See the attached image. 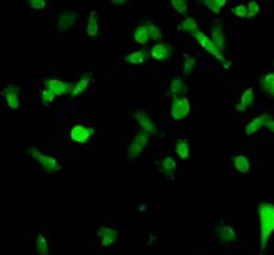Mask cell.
<instances>
[{"label":"cell","mask_w":274,"mask_h":255,"mask_svg":"<svg viewBox=\"0 0 274 255\" xmlns=\"http://www.w3.org/2000/svg\"><path fill=\"white\" fill-rule=\"evenodd\" d=\"M257 211L261 227V252H266L269 236L274 233V202H261Z\"/></svg>","instance_id":"obj_1"},{"label":"cell","mask_w":274,"mask_h":255,"mask_svg":"<svg viewBox=\"0 0 274 255\" xmlns=\"http://www.w3.org/2000/svg\"><path fill=\"white\" fill-rule=\"evenodd\" d=\"M192 36H194V39L199 43V46L205 48V50L208 51V53L211 55V57H214V58H216V60H220L221 63H225V66H228V63H227V58H225V55L221 53V51L218 50L216 46H214V43L211 41L210 36H206L205 32H201V31L194 32V34H192Z\"/></svg>","instance_id":"obj_2"},{"label":"cell","mask_w":274,"mask_h":255,"mask_svg":"<svg viewBox=\"0 0 274 255\" xmlns=\"http://www.w3.org/2000/svg\"><path fill=\"white\" fill-rule=\"evenodd\" d=\"M148 138H150V135L145 131H138L135 136H133L131 143H129V148H128V158H136L140 153H142L143 150H145L147 143H148Z\"/></svg>","instance_id":"obj_3"},{"label":"cell","mask_w":274,"mask_h":255,"mask_svg":"<svg viewBox=\"0 0 274 255\" xmlns=\"http://www.w3.org/2000/svg\"><path fill=\"white\" fill-rule=\"evenodd\" d=\"M189 111H191V104H189V101H187L186 97L174 99L172 106H170V114H172V117L176 121L186 119L187 114H189Z\"/></svg>","instance_id":"obj_4"},{"label":"cell","mask_w":274,"mask_h":255,"mask_svg":"<svg viewBox=\"0 0 274 255\" xmlns=\"http://www.w3.org/2000/svg\"><path fill=\"white\" fill-rule=\"evenodd\" d=\"M31 157L34 158V160L38 162V164L41 165V167L46 170L48 173L55 172V170H60V167H58V164H57V160H55L53 157H50V155L43 153L41 150L31 148Z\"/></svg>","instance_id":"obj_5"},{"label":"cell","mask_w":274,"mask_h":255,"mask_svg":"<svg viewBox=\"0 0 274 255\" xmlns=\"http://www.w3.org/2000/svg\"><path fill=\"white\" fill-rule=\"evenodd\" d=\"M92 135H94V128L84 126V124H75V126L70 129V140L79 143V145H85L91 140Z\"/></svg>","instance_id":"obj_6"},{"label":"cell","mask_w":274,"mask_h":255,"mask_svg":"<svg viewBox=\"0 0 274 255\" xmlns=\"http://www.w3.org/2000/svg\"><path fill=\"white\" fill-rule=\"evenodd\" d=\"M44 87H46L48 90L53 92L57 97L68 94V92L72 94V90H73V85L72 84L63 82V80H58V79H48V80H44Z\"/></svg>","instance_id":"obj_7"},{"label":"cell","mask_w":274,"mask_h":255,"mask_svg":"<svg viewBox=\"0 0 274 255\" xmlns=\"http://www.w3.org/2000/svg\"><path fill=\"white\" fill-rule=\"evenodd\" d=\"M133 119L138 121V124L142 126V129L148 135H157V126H155V123L152 121V117L148 116L145 111H136V113L131 114Z\"/></svg>","instance_id":"obj_8"},{"label":"cell","mask_w":274,"mask_h":255,"mask_svg":"<svg viewBox=\"0 0 274 255\" xmlns=\"http://www.w3.org/2000/svg\"><path fill=\"white\" fill-rule=\"evenodd\" d=\"M174 50L172 46H170L169 43H157L153 48H152L150 55L152 58H153L155 61H164V60H169L170 57H172Z\"/></svg>","instance_id":"obj_9"},{"label":"cell","mask_w":274,"mask_h":255,"mask_svg":"<svg viewBox=\"0 0 274 255\" xmlns=\"http://www.w3.org/2000/svg\"><path fill=\"white\" fill-rule=\"evenodd\" d=\"M271 119H273V116H271L269 113H266V114H262V116L255 117V119H252V121H250V123L245 126V135H247V136L255 135V133H257L261 128H266V124H268Z\"/></svg>","instance_id":"obj_10"},{"label":"cell","mask_w":274,"mask_h":255,"mask_svg":"<svg viewBox=\"0 0 274 255\" xmlns=\"http://www.w3.org/2000/svg\"><path fill=\"white\" fill-rule=\"evenodd\" d=\"M211 41L214 43V46L223 53L227 50V41H225V31H223V26L220 24H213L211 26Z\"/></svg>","instance_id":"obj_11"},{"label":"cell","mask_w":274,"mask_h":255,"mask_svg":"<svg viewBox=\"0 0 274 255\" xmlns=\"http://www.w3.org/2000/svg\"><path fill=\"white\" fill-rule=\"evenodd\" d=\"M214 235H216V238L220 240L223 245H232V243H235V240H237V233H235V230L230 227H220L218 228L216 231H214Z\"/></svg>","instance_id":"obj_12"},{"label":"cell","mask_w":274,"mask_h":255,"mask_svg":"<svg viewBox=\"0 0 274 255\" xmlns=\"http://www.w3.org/2000/svg\"><path fill=\"white\" fill-rule=\"evenodd\" d=\"M97 236H99V238H101L102 247H111L114 242H116V238H118V231H116V230H113V228H106V227H102V228H99V230H97Z\"/></svg>","instance_id":"obj_13"},{"label":"cell","mask_w":274,"mask_h":255,"mask_svg":"<svg viewBox=\"0 0 274 255\" xmlns=\"http://www.w3.org/2000/svg\"><path fill=\"white\" fill-rule=\"evenodd\" d=\"M3 95H5V101H7V104H9L10 109H17V107H19V104H21L19 102V87L7 85Z\"/></svg>","instance_id":"obj_14"},{"label":"cell","mask_w":274,"mask_h":255,"mask_svg":"<svg viewBox=\"0 0 274 255\" xmlns=\"http://www.w3.org/2000/svg\"><path fill=\"white\" fill-rule=\"evenodd\" d=\"M75 21H77V16H75V14H72V12H65V14H61L60 19H58V22H57L58 31H60V32L68 31V29L72 28L73 24H75Z\"/></svg>","instance_id":"obj_15"},{"label":"cell","mask_w":274,"mask_h":255,"mask_svg":"<svg viewBox=\"0 0 274 255\" xmlns=\"http://www.w3.org/2000/svg\"><path fill=\"white\" fill-rule=\"evenodd\" d=\"M252 104H254V90L249 87L242 94V97H240V102L237 104V111H240V113H245V111L249 109Z\"/></svg>","instance_id":"obj_16"},{"label":"cell","mask_w":274,"mask_h":255,"mask_svg":"<svg viewBox=\"0 0 274 255\" xmlns=\"http://www.w3.org/2000/svg\"><path fill=\"white\" fill-rule=\"evenodd\" d=\"M99 34V12L92 10L89 16V24H87V36L89 38H95Z\"/></svg>","instance_id":"obj_17"},{"label":"cell","mask_w":274,"mask_h":255,"mask_svg":"<svg viewBox=\"0 0 274 255\" xmlns=\"http://www.w3.org/2000/svg\"><path fill=\"white\" fill-rule=\"evenodd\" d=\"M259 87L266 92L268 95H271L274 92V73H266L259 79Z\"/></svg>","instance_id":"obj_18"},{"label":"cell","mask_w":274,"mask_h":255,"mask_svg":"<svg viewBox=\"0 0 274 255\" xmlns=\"http://www.w3.org/2000/svg\"><path fill=\"white\" fill-rule=\"evenodd\" d=\"M233 167H235V170H239L240 173H247L250 170L249 158H247L245 155H237V157L233 158Z\"/></svg>","instance_id":"obj_19"},{"label":"cell","mask_w":274,"mask_h":255,"mask_svg":"<svg viewBox=\"0 0 274 255\" xmlns=\"http://www.w3.org/2000/svg\"><path fill=\"white\" fill-rule=\"evenodd\" d=\"M133 39L140 44H147L148 41H150V34H148L147 24H142L135 29V32H133Z\"/></svg>","instance_id":"obj_20"},{"label":"cell","mask_w":274,"mask_h":255,"mask_svg":"<svg viewBox=\"0 0 274 255\" xmlns=\"http://www.w3.org/2000/svg\"><path fill=\"white\" fill-rule=\"evenodd\" d=\"M147 58H148L147 51H131L126 57V61L129 65H142L147 61Z\"/></svg>","instance_id":"obj_21"},{"label":"cell","mask_w":274,"mask_h":255,"mask_svg":"<svg viewBox=\"0 0 274 255\" xmlns=\"http://www.w3.org/2000/svg\"><path fill=\"white\" fill-rule=\"evenodd\" d=\"M158 169H160L162 173H165L167 177H174V170H176V160L174 158H164V160L158 164Z\"/></svg>","instance_id":"obj_22"},{"label":"cell","mask_w":274,"mask_h":255,"mask_svg":"<svg viewBox=\"0 0 274 255\" xmlns=\"http://www.w3.org/2000/svg\"><path fill=\"white\" fill-rule=\"evenodd\" d=\"M176 153L179 155V158H183V160H187L189 158V143L186 142V140H177L176 143Z\"/></svg>","instance_id":"obj_23"},{"label":"cell","mask_w":274,"mask_h":255,"mask_svg":"<svg viewBox=\"0 0 274 255\" xmlns=\"http://www.w3.org/2000/svg\"><path fill=\"white\" fill-rule=\"evenodd\" d=\"M170 95H184L186 94V84L183 82L181 79H174L172 82H170Z\"/></svg>","instance_id":"obj_24"},{"label":"cell","mask_w":274,"mask_h":255,"mask_svg":"<svg viewBox=\"0 0 274 255\" xmlns=\"http://www.w3.org/2000/svg\"><path fill=\"white\" fill-rule=\"evenodd\" d=\"M89 82H91V77H89V75L82 77V79H80L79 82H77L75 85H73L72 95H80V94H84V92H85V88L89 87Z\"/></svg>","instance_id":"obj_25"},{"label":"cell","mask_w":274,"mask_h":255,"mask_svg":"<svg viewBox=\"0 0 274 255\" xmlns=\"http://www.w3.org/2000/svg\"><path fill=\"white\" fill-rule=\"evenodd\" d=\"M179 29L181 31H187V32H191V34H194V32H198L199 31V28H198V22H196L192 17H187V19H184L183 21V24L179 26Z\"/></svg>","instance_id":"obj_26"},{"label":"cell","mask_w":274,"mask_h":255,"mask_svg":"<svg viewBox=\"0 0 274 255\" xmlns=\"http://www.w3.org/2000/svg\"><path fill=\"white\" fill-rule=\"evenodd\" d=\"M203 3H205V7L206 9H210L211 12H220V10L227 5L225 0H205Z\"/></svg>","instance_id":"obj_27"},{"label":"cell","mask_w":274,"mask_h":255,"mask_svg":"<svg viewBox=\"0 0 274 255\" xmlns=\"http://www.w3.org/2000/svg\"><path fill=\"white\" fill-rule=\"evenodd\" d=\"M36 250H38L39 255H48V254H50V250H48L46 238H44L43 235H38V238H36Z\"/></svg>","instance_id":"obj_28"},{"label":"cell","mask_w":274,"mask_h":255,"mask_svg":"<svg viewBox=\"0 0 274 255\" xmlns=\"http://www.w3.org/2000/svg\"><path fill=\"white\" fill-rule=\"evenodd\" d=\"M170 3H172V7L181 14V16H187V12H189V7H187V3L184 2V0H172Z\"/></svg>","instance_id":"obj_29"},{"label":"cell","mask_w":274,"mask_h":255,"mask_svg":"<svg viewBox=\"0 0 274 255\" xmlns=\"http://www.w3.org/2000/svg\"><path fill=\"white\" fill-rule=\"evenodd\" d=\"M147 29H148V34H150V39H153V41H158L160 39V28L155 24H152V22H148L147 24Z\"/></svg>","instance_id":"obj_30"},{"label":"cell","mask_w":274,"mask_h":255,"mask_svg":"<svg viewBox=\"0 0 274 255\" xmlns=\"http://www.w3.org/2000/svg\"><path fill=\"white\" fill-rule=\"evenodd\" d=\"M261 10V5L257 2H249L247 3V17H255Z\"/></svg>","instance_id":"obj_31"},{"label":"cell","mask_w":274,"mask_h":255,"mask_svg":"<svg viewBox=\"0 0 274 255\" xmlns=\"http://www.w3.org/2000/svg\"><path fill=\"white\" fill-rule=\"evenodd\" d=\"M232 12L235 14L237 17H242V19H245V17H247V5L240 3V5L232 7Z\"/></svg>","instance_id":"obj_32"},{"label":"cell","mask_w":274,"mask_h":255,"mask_svg":"<svg viewBox=\"0 0 274 255\" xmlns=\"http://www.w3.org/2000/svg\"><path fill=\"white\" fill-rule=\"evenodd\" d=\"M55 97H57V95H55L53 92L48 90V88H43V104H50V102H53Z\"/></svg>","instance_id":"obj_33"},{"label":"cell","mask_w":274,"mask_h":255,"mask_svg":"<svg viewBox=\"0 0 274 255\" xmlns=\"http://www.w3.org/2000/svg\"><path fill=\"white\" fill-rule=\"evenodd\" d=\"M184 60H186V61H184V72L191 73L192 68H194V58H191V57H187V55H186V57H184Z\"/></svg>","instance_id":"obj_34"},{"label":"cell","mask_w":274,"mask_h":255,"mask_svg":"<svg viewBox=\"0 0 274 255\" xmlns=\"http://www.w3.org/2000/svg\"><path fill=\"white\" fill-rule=\"evenodd\" d=\"M29 5L36 10H41V9L46 7V2H44V0H29Z\"/></svg>","instance_id":"obj_35"},{"label":"cell","mask_w":274,"mask_h":255,"mask_svg":"<svg viewBox=\"0 0 274 255\" xmlns=\"http://www.w3.org/2000/svg\"><path fill=\"white\" fill-rule=\"evenodd\" d=\"M266 129H269L271 133H274V119H271L268 124H266Z\"/></svg>","instance_id":"obj_36"},{"label":"cell","mask_w":274,"mask_h":255,"mask_svg":"<svg viewBox=\"0 0 274 255\" xmlns=\"http://www.w3.org/2000/svg\"><path fill=\"white\" fill-rule=\"evenodd\" d=\"M269 97H271V99H274V92H273V94H271V95H269Z\"/></svg>","instance_id":"obj_37"}]
</instances>
